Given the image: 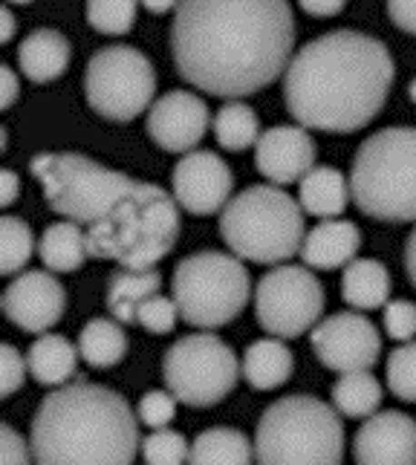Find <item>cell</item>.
Here are the masks:
<instances>
[{"label":"cell","instance_id":"cell-1","mask_svg":"<svg viewBox=\"0 0 416 465\" xmlns=\"http://www.w3.org/2000/svg\"><path fill=\"white\" fill-rule=\"evenodd\" d=\"M29 171L53 212L84 229L90 258L151 269L177 246L183 208L159 185L84 153H38Z\"/></svg>","mask_w":416,"mask_h":465},{"label":"cell","instance_id":"cell-2","mask_svg":"<svg viewBox=\"0 0 416 465\" xmlns=\"http://www.w3.org/2000/svg\"><path fill=\"white\" fill-rule=\"evenodd\" d=\"M295 15L286 0H183L171 24V53L191 87L217 99H246L286 73Z\"/></svg>","mask_w":416,"mask_h":465},{"label":"cell","instance_id":"cell-3","mask_svg":"<svg viewBox=\"0 0 416 465\" xmlns=\"http://www.w3.org/2000/svg\"><path fill=\"white\" fill-rule=\"evenodd\" d=\"M393 75V58L379 38L335 29L292 55L283 73V102L307 131L356 134L381 114Z\"/></svg>","mask_w":416,"mask_h":465},{"label":"cell","instance_id":"cell-4","mask_svg":"<svg viewBox=\"0 0 416 465\" xmlns=\"http://www.w3.org/2000/svg\"><path fill=\"white\" fill-rule=\"evenodd\" d=\"M139 413L104 384L78 379L46 393L32 420L29 445L35 462H134Z\"/></svg>","mask_w":416,"mask_h":465},{"label":"cell","instance_id":"cell-5","mask_svg":"<svg viewBox=\"0 0 416 465\" xmlns=\"http://www.w3.org/2000/svg\"><path fill=\"white\" fill-rule=\"evenodd\" d=\"M301 208V200L275 183L249 185L220 212V237L237 258L278 266L295 258L307 237Z\"/></svg>","mask_w":416,"mask_h":465},{"label":"cell","instance_id":"cell-6","mask_svg":"<svg viewBox=\"0 0 416 465\" xmlns=\"http://www.w3.org/2000/svg\"><path fill=\"white\" fill-rule=\"evenodd\" d=\"M350 194L373 220H416V127H385L362 142L350 171Z\"/></svg>","mask_w":416,"mask_h":465},{"label":"cell","instance_id":"cell-7","mask_svg":"<svg viewBox=\"0 0 416 465\" xmlns=\"http://www.w3.org/2000/svg\"><path fill=\"white\" fill-rule=\"evenodd\" d=\"M254 454L258 462H342V416L315 396H283L263 411Z\"/></svg>","mask_w":416,"mask_h":465},{"label":"cell","instance_id":"cell-8","mask_svg":"<svg viewBox=\"0 0 416 465\" xmlns=\"http://www.w3.org/2000/svg\"><path fill=\"white\" fill-rule=\"evenodd\" d=\"M171 295L185 324L197 330H220L246 310L252 295L243 258L226 252H197L177 263Z\"/></svg>","mask_w":416,"mask_h":465},{"label":"cell","instance_id":"cell-9","mask_svg":"<svg viewBox=\"0 0 416 465\" xmlns=\"http://www.w3.org/2000/svg\"><path fill=\"white\" fill-rule=\"evenodd\" d=\"M243 373L234 350L212 330L173 341L163 359V379L168 391L188 408H212L223 402Z\"/></svg>","mask_w":416,"mask_h":465},{"label":"cell","instance_id":"cell-10","mask_svg":"<svg viewBox=\"0 0 416 465\" xmlns=\"http://www.w3.org/2000/svg\"><path fill=\"white\" fill-rule=\"evenodd\" d=\"M156 73L136 46H104L87 61L84 95L87 104L107 122H134L154 104Z\"/></svg>","mask_w":416,"mask_h":465},{"label":"cell","instance_id":"cell-11","mask_svg":"<svg viewBox=\"0 0 416 465\" xmlns=\"http://www.w3.org/2000/svg\"><path fill=\"white\" fill-rule=\"evenodd\" d=\"M324 303V286L310 266H275L258 281V290H254L258 324L278 339H298L310 332L322 321Z\"/></svg>","mask_w":416,"mask_h":465},{"label":"cell","instance_id":"cell-12","mask_svg":"<svg viewBox=\"0 0 416 465\" xmlns=\"http://www.w3.org/2000/svg\"><path fill=\"white\" fill-rule=\"evenodd\" d=\"M310 344L327 371L353 373L371 371L381 356L379 330L359 312H335L310 330Z\"/></svg>","mask_w":416,"mask_h":465},{"label":"cell","instance_id":"cell-13","mask_svg":"<svg viewBox=\"0 0 416 465\" xmlns=\"http://www.w3.org/2000/svg\"><path fill=\"white\" fill-rule=\"evenodd\" d=\"M173 200L191 217H212L229 205L234 173L223 156L212 151H188L171 176Z\"/></svg>","mask_w":416,"mask_h":465},{"label":"cell","instance_id":"cell-14","mask_svg":"<svg viewBox=\"0 0 416 465\" xmlns=\"http://www.w3.org/2000/svg\"><path fill=\"white\" fill-rule=\"evenodd\" d=\"M0 307L18 330L41 335L53 330L67 310V290L50 272H24L6 286Z\"/></svg>","mask_w":416,"mask_h":465},{"label":"cell","instance_id":"cell-15","mask_svg":"<svg viewBox=\"0 0 416 465\" xmlns=\"http://www.w3.org/2000/svg\"><path fill=\"white\" fill-rule=\"evenodd\" d=\"M208 131V104L197 93L168 90L148 110V136L168 153L194 151Z\"/></svg>","mask_w":416,"mask_h":465},{"label":"cell","instance_id":"cell-16","mask_svg":"<svg viewBox=\"0 0 416 465\" xmlns=\"http://www.w3.org/2000/svg\"><path fill=\"white\" fill-rule=\"evenodd\" d=\"M315 142L303 124H278L261 134L254 145V165L275 185L301 183L315 168Z\"/></svg>","mask_w":416,"mask_h":465},{"label":"cell","instance_id":"cell-17","mask_svg":"<svg viewBox=\"0 0 416 465\" xmlns=\"http://www.w3.org/2000/svg\"><path fill=\"white\" fill-rule=\"evenodd\" d=\"M353 457L362 465H413L416 420L402 411H381L367 416L353 440Z\"/></svg>","mask_w":416,"mask_h":465},{"label":"cell","instance_id":"cell-18","mask_svg":"<svg viewBox=\"0 0 416 465\" xmlns=\"http://www.w3.org/2000/svg\"><path fill=\"white\" fill-rule=\"evenodd\" d=\"M359 246H362V232L356 223L330 217L307 232L301 246V261L310 269L332 272L347 266L350 261H356Z\"/></svg>","mask_w":416,"mask_h":465},{"label":"cell","instance_id":"cell-19","mask_svg":"<svg viewBox=\"0 0 416 465\" xmlns=\"http://www.w3.org/2000/svg\"><path fill=\"white\" fill-rule=\"evenodd\" d=\"M73 58L70 41L55 29H35L18 46V67L35 84L55 82Z\"/></svg>","mask_w":416,"mask_h":465},{"label":"cell","instance_id":"cell-20","mask_svg":"<svg viewBox=\"0 0 416 465\" xmlns=\"http://www.w3.org/2000/svg\"><path fill=\"white\" fill-rule=\"evenodd\" d=\"M292 367H295L292 350L283 344V339L272 335V339L252 341L246 347L240 371H243V379L254 391H275L290 381Z\"/></svg>","mask_w":416,"mask_h":465},{"label":"cell","instance_id":"cell-21","mask_svg":"<svg viewBox=\"0 0 416 465\" xmlns=\"http://www.w3.org/2000/svg\"><path fill=\"white\" fill-rule=\"evenodd\" d=\"M298 200L303 205V212L318 217V220H330L344 214L347 203L353 200L350 194V180L330 165H315L298 185Z\"/></svg>","mask_w":416,"mask_h":465},{"label":"cell","instance_id":"cell-22","mask_svg":"<svg viewBox=\"0 0 416 465\" xmlns=\"http://www.w3.org/2000/svg\"><path fill=\"white\" fill-rule=\"evenodd\" d=\"M342 298L362 312L385 310L391 301V272L373 258L350 261L342 275Z\"/></svg>","mask_w":416,"mask_h":465},{"label":"cell","instance_id":"cell-23","mask_svg":"<svg viewBox=\"0 0 416 465\" xmlns=\"http://www.w3.org/2000/svg\"><path fill=\"white\" fill-rule=\"evenodd\" d=\"M163 290V275L151 269H127L119 266L107 283V310L122 324H136V310L142 307V301H148Z\"/></svg>","mask_w":416,"mask_h":465},{"label":"cell","instance_id":"cell-24","mask_svg":"<svg viewBox=\"0 0 416 465\" xmlns=\"http://www.w3.org/2000/svg\"><path fill=\"white\" fill-rule=\"evenodd\" d=\"M78 344L73 347L64 335L55 332H41V339L29 347V373L44 388H61L75 376V364H78Z\"/></svg>","mask_w":416,"mask_h":465},{"label":"cell","instance_id":"cell-25","mask_svg":"<svg viewBox=\"0 0 416 465\" xmlns=\"http://www.w3.org/2000/svg\"><path fill=\"white\" fill-rule=\"evenodd\" d=\"M38 254L50 272H75L90 258L87 234L73 220H61L46 226L38 243Z\"/></svg>","mask_w":416,"mask_h":465},{"label":"cell","instance_id":"cell-26","mask_svg":"<svg viewBox=\"0 0 416 465\" xmlns=\"http://www.w3.org/2000/svg\"><path fill=\"white\" fill-rule=\"evenodd\" d=\"M78 352L90 367H114L127 352V335L116 318H90L78 335Z\"/></svg>","mask_w":416,"mask_h":465},{"label":"cell","instance_id":"cell-27","mask_svg":"<svg viewBox=\"0 0 416 465\" xmlns=\"http://www.w3.org/2000/svg\"><path fill=\"white\" fill-rule=\"evenodd\" d=\"M381 384L371 371H353L342 373L332 384V408L347 420H367L381 405Z\"/></svg>","mask_w":416,"mask_h":465},{"label":"cell","instance_id":"cell-28","mask_svg":"<svg viewBox=\"0 0 416 465\" xmlns=\"http://www.w3.org/2000/svg\"><path fill=\"white\" fill-rule=\"evenodd\" d=\"M254 457V445L249 442L246 434H240L234 428H208L191 442V457L188 462L205 465V462H234L243 465L252 462Z\"/></svg>","mask_w":416,"mask_h":465},{"label":"cell","instance_id":"cell-29","mask_svg":"<svg viewBox=\"0 0 416 465\" xmlns=\"http://www.w3.org/2000/svg\"><path fill=\"white\" fill-rule=\"evenodd\" d=\"M214 139L223 151H246L252 145H258L261 139V119L258 114L246 104L232 99L229 104H223L214 114Z\"/></svg>","mask_w":416,"mask_h":465},{"label":"cell","instance_id":"cell-30","mask_svg":"<svg viewBox=\"0 0 416 465\" xmlns=\"http://www.w3.org/2000/svg\"><path fill=\"white\" fill-rule=\"evenodd\" d=\"M32 249H35V240H32V232L21 217L6 214L0 220V272L6 278L29 263Z\"/></svg>","mask_w":416,"mask_h":465},{"label":"cell","instance_id":"cell-31","mask_svg":"<svg viewBox=\"0 0 416 465\" xmlns=\"http://www.w3.org/2000/svg\"><path fill=\"white\" fill-rule=\"evenodd\" d=\"M139 0H87V24L102 35H124L134 29Z\"/></svg>","mask_w":416,"mask_h":465},{"label":"cell","instance_id":"cell-32","mask_svg":"<svg viewBox=\"0 0 416 465\" xmlns=\"http://www.w3.org/2000/svg\"><path fill=\"white\" fill-rule=\"evenodd\" d=\"M191 457V445L180 430L171 428H154V434L142 440V460L151 465H177L188 462Z\"/></svg>","mask_w":416,"mask_h":465},{"label":"cell","instance_id":"cell-33","mask_svg":"<svg viewBox=\"0 0 416 465\" xmlns=\"http://www.w3.org/2000/svg\"><path fill=\"white\" fill-rule=\"evenodd\" d=\"M388 388L402 402L416 405V341H402L388 359Z\"/></svg>","mask_w":416,"mask_h":465},{"label":"cell","instance_id":"cell-34","mask_svg":"<svg viewBox=\"0 0 416 465\" xmlns=\"http://www.w3.org/2000/svg\"><path fill=\"white\" fill-rule=\"evenodd\" d=\"M177 318H183V315H180V307H177V301H173V295L165 298L156 292L148 301H142V307L136 310V324L145 327L154 335H168L173 327H177Z\"/></svg>","mask_w":416,"mask_h":465},{"label":"cell","instance_id":"cell-35","mask_svg":"<svg viewBox=\"0 0 416 465\" xmlns=\"http://www.w3.org/2000/svg\"><path fill=\"white\" fill-rule=\"evenodd\" d=\"M177 402L180 399L171 391H148L139 402V420L148 428H168L177 416Z\"/></svg>","mask_w":416,"mask_h":465},{"label":"cell","instance_id":"cell-36","mask_svg":"<svg viewBox=\"0 0 416 465\" xmlns=\"http://www.w3.org/2000/svg\"><path fill=\"white\" fill-rule=\"evenodd\" d=\"M385 330L396 341H411L416 335V303L388 301L385 303Z\"/></svg>","mask_w":416,"mask_h":465},{"label":"cell","instance_id":"cell-37","mask_svg":"<svg viewBox=\"0 0 416 465\" xmlns=\"http://www.w3.org/2000/svg\"><path fill=\"white\" fill-rule=\"evenodd\" d=\"M29 364L12 344H0V399H9L24 384Z\"/></svg>","mask_w":416,"mask_h":465},{"label":"cell","instance_id":"cell-38","mask_svg":"<svg viewBox=\"0 0 416 465\" xmlns=\"http://www.w3.org/2000/svg\"><path fill=\"white\" fill-rule=\"evenodd\" d=\"M29 460H35V454H32V445H26L24 437L9 422L0 425V462L21 465V462H29Z\"/></svg>","mask_w":416,"mask_h":465},{"label":"cell","instance_id":"cell-39","mask_svg":"<svg viewBox=\"0 0 416 465\" xmlns=\"http://www.w3.org/2000/svg\"><path fill=\"white\" fill-rule=\"evenodd\" d=\"M388 15L402 32L416 35V0H388Z\"/></svg>","mask_w":416,"mask_h":465},{"label":"cell","instance_id":"cell-40","mask_svg":"<svg viewBox=\"0 0 416 465\" xmlns=\"http://www.w3.org/2000/svg\"><path fill=\"white\" fill-rule=\"evenodd\" d=\"M298 6L312 18H332L347 6V0H298Z\"/></svg>","mask_w":416,"mask_h":465},{"label":"cell","instance_id":"cell-41","mask_svg":"<svg viewBox=\"0 0 416 465\" xmlns=\"http://www.w3.org/2000/svg\"><path fill=\"white\" fill-rule=\"evenodd\" d=\"M0 82H4V90H0V107L9 110L15 102H18V75H15L9 64L0 67Z\"/></svg>","mask_w":416,"mask_h":465},{"label":"cell","instance_id":"cell-42","mask_svg":"<svg viewBox=\"0 0 416 465\" xmlns=\"http://www.w3.org/2000/svg\"><path fill=\"white\" fill-rule=\"evenodd\" d=\"M15 197H18V173L6 168L0 173V205L9 208L15 203Z\"/></svg>","mask_w":416,"mask_h":465},{"label":"cell","instance_id":"cell-43","mask_svg":"<svg viewBox=\"0 0 416 465\" xmlns=\"http://www.w3.org/2000/svg\"><path fill=\"white\" fill-rule=\"evenodd\" d=\"M15 35V15H12V4L0 6V41L9 44Z\"/></svg>","mask_w":416,"mask_h":465},{"label":"cell","instance_id":"cell-44","mask_svg":"<svg viewBox=\"0 0 416 465\" xmlns=\"http://www.w3.org/2000/svg\"><path fill=\"white\" fill-rule=\"evenodd\" d=\"M405 269H408V278H411L413 290H416V229L411 232L408 243H405Z\"/></svg>","mask_w":416,"mask_h":465},{"label":"cell","instance_id":"cell-45","mask_svg":"<svg viewBox=\"0 0 416 465\" xmlns=\"http://www.w3.org/2000/svg\"><path fill=\"white\" fill-rule=\"evenodd\" d=\"M142 6H145L151 15H165V12H171V9H177L183 0H139Z\"/></svg>","mask_w":416,"mask_h":465},{"label":"cell","instance_id":"cell-46","mask_svg":"<svg viewBox=\"0 0 416 465\" xmlns=\"http://www.w3.org/2000/svg\"><path fill=\"white\" fill-rule=\"evenodd\" d=\"M408 95H411V102L416 104V78H413V82H411V87H408Z\"/></svg>","mask_w":416,"mask_h":465},{"label":"cell","instance_id":"cell-47","mask_svg":"<svg viewBox=\"0 0 416 465\" xmlns=\"http://www.w3.org/2000/svg\"><path fill=\"white\" fill-rule=\"evenodd\" d=\"M6 4H15V6H29L32 0H6Z\"/></svg>","mask_w":416,"mask_h":465}]
</instances>
